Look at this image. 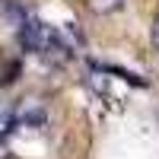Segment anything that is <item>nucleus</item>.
Instances as JSON below:
<instances>
[{"mask_svg": "<svg viewBox=\"0 0 159 159\" xmlns=\"http://www.w3.org/2000/svg\"><path fill=\"white\" fill-rule=\"evenodd\" d=\"M19 42L29 54L42 57L48 64H64L70 57V45L64 42V35L57 29H51L48 22L35 19V16H25L19 22Z\"/></svg>", "mask_w": 159, "mask_h": 159, "instance_id": "obj_1", "label": "nucleus"}, {"mask_svg": "<svg viewBox=\"0 0 159 159\" xmlns=\"http://www.w3.org/2000/svg\"><path fill=\"white\" fill-rule=\"evenodd\" d=\"M153 42H156V48H159V16H156V22H153Z\"/></svg>", "mask_w": 159, "mask_h": 159, "instance_id": "obj_5", "label": "nucleus"}, {"mask_svg": "<svg viewBox=\"0 0 159 159\" xmlns=\"http://www.w3.org/2000/svg\"><path fill=\"white\" fill-rule=\"evenodd\" d=\"M45 121H48V115L38 99H25L16 108V127H45Z\"/></svg>", "mask_w": 159, "mask_h": 159, "instance_id": "obj_2", "label": "nucleus"}, {"mask_svg": "<svg viewBox=\"0 0 159 159\" xmlns=\"http://www.w3.org/2000/svg\"><path fill=\"white\" fill-rule=\"evenodd\" d=\"M13 130H16V108L10 105H0V143H3Z\"/></svg>", "mask_w": 159, "mask_h": 159, "instance_id": "obj_3", "label": "nucleus"}, {"mask_svg": "<svg viewBox=\"0 0 159 159\" xmlns=\"http://www.w3.org/2000/svg\"><path fill=\"white\" fill-rule=\"evenodd\" d=\"M89 7L96 13H115V10L124 7V0H89Z\"/></svg>", "mask_w": 159, "mask_h": 159, "instance_id": "obj_4", "label": "nucleus"}]
</instances>
